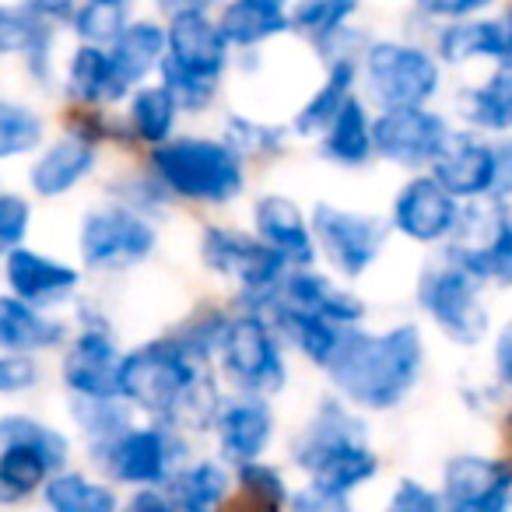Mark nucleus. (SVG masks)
Instances as JSON below:
<instances>
[{
    "label": "nucleus",
    "mask_w": 512,
    "mask_h": 512,
    "mask_svg": "<svg viewBox=\"0 0 512 512\" xmlns=\"http://www.w3.org/2000/svg\"><path fill=\"white\" fill-rule=\"evenodd\" d=\"M264 320L271 323L274 334H285L288 341H292L309 362L320 365V369H330L344 334L351 330V327H334V323L320 320V316H309V313H302V309L285 306L278 295H274L271 306L264 309Z\"/></svg>",
    "instance_id": "bb28decb"
},
{
    "label": "nucleus",
    "mask_w": 512,
    "mask_h": 512,
    "mask_svg": "<svg viewBox=\"0 0 512 512\" xmlns=\"http://www.w3.org/2000/svg\"><path fill=\"white\" fill-rule=\"evenodd\" d=\"M509 169H512V151L505 141L491 144L477 134H453L442 141L439 155L432 158V172L428 176L460 204V200H495L505 204L509 193Z\"/></svg>",
    "instance_id": "423d86ee"
},
{
    "label": "nucleus",
    "mask_w": 512,
    "mask_h": 512,
    "mask_svg": "<svg viewBox=\"0 0 512 512\" xmlns=\"http://www.w3.org/2000/svg\"><path fill=\"white\" fill-rule=\"evenodd\" d=\"M232 512H264V509H256V505H249V502H242V498H239Z\"/></svg>",
    "instance_id": "6e6d98bb"
},
{
    "label": "nucleus",
    "mask_w": 512,
    "mask_h": 512,
    "mask_svg": "<svg viewBox=\"0 0 512 512\" xmlns=\"http://www.w3.org/2000/svg\"><path fill=\"white\" fill-rule=\"evenodd\" d=\"M235 481H239L242 502L256 505V509H264V512H285L288 509L292 491H288L281 470L271 467V463H264V460L242 463V467L235 470Z\"/></svg>",
    "instance_id": "37998d69"
},
{
    "label": "nucleus",
    "mask_w": 512,
    "mask_h": 512,
    "mask_svg": "<svg viewBox=\"0 0 512 512\" xmlns=\"http://www.w3.org/2000/svg\"><path fill=\"white\" fill-rule=\"evenodd\" d=\"M348 442H369V432H365V421L358 414H351L341 400H323L320 411L313 414L306 428L299 432L292 446V460L295 467L309 470L320 456H327L330 449L348 446Z\"/></svg>",
    "instance_id": "393cba45"
},
{
    "label": "nucleus",
    "mask_w": 512,
    "mask_h": 512,
    "mask_svg": "<svg viewBox=\"0 0 512 512\" xmlns=\"http://www.w3.org/2000/svg\"><path fill=\"white\" fill-rule=\"evenodd\" d=\"M355 74H358V60H334L327 67V81L320 85V92L306 102V106L295 113L292 130L295 134H323L327 123L341 113V106L351 99V85H355Z\"/></svg>",
    "instance_id": "72a5a7b5"
},
{
    "label": "nucleus",
    "mask_w": 512,
    "mask_h": 512,
    "mask_svg": "<svg viewBox=\"0 0 512 512\" xmlns=\"http://www.w3.org/2000/svg\"><path fill=\"white\" fill-rule=\"evenodd\" d=\"M372 155L400 169H425L449 137V123L432 109H386L372 120Z\"/></svg>",
    "instance_id": "2eb2a0df"
},
{
    "label": "nucleus",
    "mask_w": 512,
    "mask_h": 512,
    "mask_svg": "<svg viewBox=\"0 0 512 512\" xmlns=\"http://www.w3.org/2000/svg\"><path fill=\"white\" fill-rule=\"evenodd\" d=\"M365 88L386 109H428V99L439 92V64L428 50L397 39L369 43L362 53Z\"/></svg>",
    "instance_id": "0eeeda50"
},
{
    "label": "nucleus",
    "mask_w": 512,
    "mask_h": 512,
    "mask_svg": "<svg viewBox=\"0 0 512 512\" xmlns=\"http://www.w3.org/2000/svg\"><path fill=\"white\" fill-rule=\"evenodd\" d=\"M74 418L78 425L92 435L95 446L113 442L116 435H123L130 428V407L123 400H78L74 397Z\"/></svg>",
    "instance_id": "a18cd8bd"
},
{
    "label": "nucleus",
    "mask_w": 512,
    "mask_h": 512,
    "mask_svg": "<svg viewBox=\"0 0 512 512\" xmlns=\"http://www.w3.org/2000/svg\"><path fill=\"white\" fill-rule=\"evenodd\" d=\"M32 225V204L22 193H0V256L15 253Z\"/></svg>",
    "instance_id": "de8ad7c7"
},
{
    "label": "nucleus",
    "mask_w": 512,
    "mask_h": 512,
    "mask_svg": "<svg viewBox=\"0 0 512 512\" xmlns=\"http://www.w3.org/2000/svg\"><path fill=\"white\" fill-rule=\"evenodd\" d=\"M228 127V148L235 155H278L285 151V130L281 127H267V123H253L246 116H232L225 123Z\"/></svg>",
    "instance_id": "49530a36"
},
{
    "label": "nucleus",
    "mask_w": 512,
    "mask_h": 512,
    "mask_svg": "<svg viewBox=\"0 0 512 512\" xmlns=\"http://www.w3.org/2000/svg\"><path fill=\"white\" fill-rule=\"evenodd\" d=\"M120 348L106 327H85L71 341L64 355V383L78 400H120L116 376H120Z\"/></svg>",
    "instance_id": "a211bd4d"
},
{
    "label": "nucleus",
    "mask_w": 512,
    "mask_h": 512,
    "mask_svg": "<svg viewBox=\"0 0 512 512\" xmlns=\"http://www.w3.org/2000/svg\"><path fill=\"white\" fill-rule=\"evenodd\" d=\"M383 512H442V498H439V491L428 488V484L414 481V477H404V481L393 488Z\"/></svg>",
    "instance_id": "09e8293b"
},
{
    "label": "nucleus",
    "mask_w": 512,
    "mask_h": 512,
    "mask_svg": "<svg viewBox=\"0 0 512 512\" xmlns=\"http://www.w3.org/2000/svg\"><path fill=\"white\" fill-rule=\"evenodd\" d=\"M200 256L221 278L239 281V306L249 316H264V309L271 306V299L278 295V285L292 267L281 260L278 253L264 246L249 232L225 225L204 228L200 239Z\"/></svg>",
    "instance_id": "20e7f679"
},
{
    "label": "nucleus",
    "mask_w": 512,
    "mask_h": 512,
    "mask_svg": "<svg viewBox=\"0 0 512 512\" xmlns=\"http://www.w3.org/2000/svg\"><path fill=\"white\" fill-rule=\"evenodd\" d=\"M151 172L165 193L193 204H228L242 193V158L214 137H169L151 148Z\"/></svg>",
    "instance_id": "7ed1b4c3"
},
{
    "label": "nucleus",
    "mask_w": 512,
    "mask_h": 512,
    "mask_svg": "<svg viewBox=\"0 0 512 512\" xmlns=\"http://www.w3.org/2000/svg\"><path fill=\"white\" fill-rule=\"evenodd\" d=\"M463 120L477 130H488V134H505L512 123V71L509 67H495L484 85L467 88L460 99Z\"/></svg>",
    "instance_id": "c9c22d12"
},
{
    "label": "nucleus",
    "mask_w": 512,
    "mask_h": 512,
    "mask_svg": "<svg viewBox=\"0 0 512 512\" xmlns=\"http://www.w3.org/2000/svg\"><path fill=\"white\" fill-rule=\"evenodd\" d=\"M4 274H8L11 295L39 313H46L57 302H67L81 285L78 267L53 260V256L29 246H18L15 253L4 256Z\"/></svg>",
    "instance_id": "f3484780"
},
{
    "label": "nucleus",
    "mask_w": 512,
    "mask_h": 512,
    "mask_svg": "<svg viewBox=\"0 0 512 512\" xmlns=\"http://www.w3.org/2000/svg\"><path fill=\"white\" fill-rule=\"evenodd\" d=\"M43 502L50 512H116L120 498L109 484L78 470H60L43 484Z\"/></svg>",
    "instance_id": "473e14b6"
},
{
    "label": "nucleus",
    "mask_w": 512,
    "mask_h": 512,
    "mask_svg": "<svg viewBox=\"0 0 512 512\" xmlns=\"http://www.w3.org/2000/svg\"><path fill=\"white\" fill-rule=\"evenodd\" d=\"M109 67H113L116 92L127 95L134 85H141L151 71H158L165 57V25L155 18H130L127 29L109 46Z\"/></svg>",
    "instance_id": "4be33fe9"
},
{
    "label": "nucleus",
    "mask_w": 512,
    "mask_h": 512,
    "mask_svg": "<svg viewBox=\"0 0 512 512\" xmlns=\"http://www.w3.org/2000/svg\"><path fill=\"white\" fill-rule=\"evenodd\" d=\"M53 36H57V29L43 22L32 11V4H0V57L22 53L39 81H50Z\"/></svg>",
    "instance_id": "5701e85b"
},
{
    "label": "nucleus",
    "mask_w": 512,
    "mask_h": 512,
    "mask_svg": "<svg viewBox=\"0 0 512 512\" xmlns=\"http://www.w3.org/2000/svg\"><path fill=\"white\" fill-rule=\"evenodd\" d=\"M218 362L228 383L242 390V397L267 400L288 383L285 351L264 316H228V327L218 344Z\"/></svg>",
    "instance_id": "39448f33"
},
{
    "label": "nucleus",
    "mask_w": 512,
    "mask_h": 512,
    "mask_svg": "<svg viewBox=\"0 0 512 512\" xmlns=\"http://www.w3.org/2000/svg\"><path fill=\"white\" fill-rule=\"evenodd\" d=\"M176 116V102H172V95L162 85L137 88L134 99H130V130L137 134V141L151 144V148H162L169 141Z\"/></svg>",
    "instance_id": "4c0bfd02"
},
{
    "label": "nucleus",
    "mask_w": 512,
    "mask_h": 512,
    "mask_svg": "<svg viewBox=\"0 0 512 512\" xmlns=\"http://www.w3.org/2000/svg\"><path fill=\"white\" fill-rule=\"evenodd\" d=\"M232 488V477L221 463L197 460L169 477V502L176 512H221Z\"/></svg>",
    "instance_id": "7c9ffc66"
},
{
    "label": "nucleus",
    "mask_w": 512,
    "mask_h": 512,
    "mask_svg": "<svg viewBox=\"0 0 512 512\" xmlns=\"http://www.w3.org/2000/svg\"><path fill=\"white\" fill-rule=\"evenodd\" d=\"M214 25L225 46H260L288 32V11L278 0H235L221 8Z\"/></svg>",
    "instance_id": "c756f323"
},
{
    "label": "nucleus",
    "mask_w": 512,
    "mask_h": 512,
    "mask_svg": "<svg viewBox=\"0 0 512 512\" xmlns=\"http://www.w3.org/2000/svg\"><path fill=\"white\" fill-rule=\"evenodd\" d=\"M285 512H351V505H348V498H330L313 488H302L288 498Z\"/></svg>",
    "instance_id": "3c124183"
},
{
    "label": "nucleus",
    "mask_w": 512,
    "mask_h": 512,
    "mask_svg": "<svg viewBox=\"0 0 512 512\" xmlns=\"http://www.w3.org/2000/svg\"><path fill=\"white\" fill-rule=\"evenodd\" d=\"M256 239L264 242L271 253H278L292 271H309L316 264V246L309 235V221L295 200L281 193H267L253 207Z\"/></svg>",
    "instance_id": "6ab92c4d"
},
{
    "label": "nucleus",
    "mask_w": 512,
    "mask_h": 512,
    "mask_svg": "<svg viewBox=\"0 0 512 512\" xmlns=\"http://www.w3.org/2000/svg\"><path fill=\"white\" fill-rule=\"evenodd\" d=\"M449 264L467 271L470 278L509 285L512 281V225L505 204L495 200H474L460 207V218L449 235L446 256Z\"/></svg>",
    "instance_id": "6e6552de"
},
{
    "label": "nucleus",
    "mask_w": 512,
    "mask_h": 512,
    "mask_svg": "<svg viewBox=\"0 0 512 512\" xmlns=\"http://www.w3.org/2000/svg\"><path fill=\"white\" fill-rule=\"evenodd\" d=\"M278 299L309 316H320L334 327H358L365 316V302L355 292L316 271H288L278 285Z\"/></svg>",
    "instance_id": "412c9836"
},
{
    "label": "nucleus",
    "mask_w": 512,
    "mask_h": 512,
    "mask_svg": "<svg viewBox=\"0 0 512 512\" xmlns=\"http://www.w3.org/2000/svg\"><path fill=\"white\" fill-rule=\"evenodd\" d=\"M95 460L120 484H134L137 491L162 488L179 470L176 463L183 460V442L165 425H130L113 442L95 446Z\"/></svg>",
    "instance_id": "9b49d317"
},
{
    "label": "nucleus",
    "mask_w": 512,
    "mask_h": 512,
    "mask_svg": "<svg viewBox=\"0 0 512 512\" xmlns=\"http://www.w3.org/2000/svg\"><path fill=\"white\" fill-rule=\"evenodd\" d=\"M509 344H512V334H509V330H502V334H498V348H495V372H498V379H502V383H509V379H512Z\"/></svg>",
    "instance_id": "5fc2aeb1"
},
{
    "label": "nucleus",
    "mask_w": 512,
    "mask_h": 512,
    "mask_svg": "<svg viewBox=\"0 0 512 512\" xmlns=\"http://www.w3.org/2000/svg\"><path fill=\"white\" fill-rule=\"evenodd\" d=\"M442 512H512L509 463L498 456L456 453L442 470Z\"/></svg>",
    "instance_id": "4468645a"
},
{
    "label": "nucleus",
    "mask_w": 512,
    "mask_h": 512,
    "mask_svg": "<svg viewBox=\"0 0 512 512\" xmlns=\"http://www.w3.org/2000/svg\"><path fill=\"white\" fill-rule=\"evenodd\" d=\"M214 432H218V446L225 460H232L235 467L256 463L274 439V411L267 400L256 397L225 400L218 418H214Z\"/></svg>",
    "instance_id": "aec40b11"
},
{
    "label": "nucleus",
    "mask_w": 512,
    "mask_h": 512,
    "mask_svg": "<svg viewBox=\"0 0 512 512\" xmlns=\"http://www.w3.org/2000/svg\"><path fill=\"white\" fill-rule=\"evenodd\" d=\"M67 92H71V99L85 102V106L123 99V95L116 92L109 53L99 50V46H78L71 64H67Z\"/></svg>",
    "instance_id": "e433bc0d"
},
{
    "label": "nucleus",
    "mask_w": 512,
    "mask_h": 512,
    "mask_svg": "<svg viewBox=\"0 0 512 512\" xmlns=\"http://www.w3.org/2000/svg\"><path fill=\"white\" fill-rule=\"evenodd\" d=\"M425 369V341L414 323H400L383 334L351 327L330 362V379L348 404L362 411H393L418 386Z\"/></svg>",
    "instance_id": "f257e3e1"
},
{
    "label": "nucleus",
    "mask_w": 512,
    "mask_h": 512,
    "mask_svg": "<svg viewBox=\"0 0 512 512\" xmlns=\"http://www.w3.org/2000/svg\"><path fill=\"white\" fill-rule=\"evenodd\" d=\"M92 169H95V144L78 134H67L60 141H53L32 162L29 186L39 197H60V193L74 190Z\"/></svg>",
    "instance_id": "a878e982"
},
{
    "label": "nucleus",
    "mask_w": 512,
    "mask_h": 512,
    "mask_svg": "<svg viewBox=\"0 0 512 512\" xmlns=\"http://www.w3.org/2000/svg\"><path fill=\"white\" fill-rule=\"evenodd\" d=\"M484 8V0H425L421 11L428 18H449V22H463V18H474Z\"/></svg>",
    "instance_id": "603ef678"
},
{
    "label": "nucleus",
    "mask_w": 512,
    "mask_h": 512,
    "mask_svg": "<svg viewBox=\"0 0 512 512\" xmlns=\"http://www.w3.org/2000/svg\"><path fill=\"white\" fill-rule=\"evenodd\" d=\"M53 470L36 453L18 446H0V505H18L29 495H36Z\"/></svg>",
    "instance_id": "58836bf2"
},
{
    "label": "nucleus",
    "mask_w": 512,
    "mask_h": 512,
    "mask_svg": "<svg viewBox=\"0 0 512 512\" xmlns=\"http://www.w3.org/2000/svg\"><path fill=\"white\" fill-rule=\"evenodd\" d=\"M123 512H176V509H172L169 495H165L162 488H141L130 495V502Z\"/></svg>",
    "instance_id": "864d4df0"
},
{
    "label": "nucleus",
    "mask_w": 512,
    "mask_h": 512,
    "mask_svg": "<svg viewBox=\"0 0 512 512\" xmlns=\"http://www.w3.org/2000/svg\"><path fill=\"white\" fill-rule=\"evenodd\" d=\"M64 341V323L50 313L18 302L15 295H0V355H36Z\"/></svg>",
    "instance_id": "cd10ccee"
},
{
    "label": "nucleus",
    "mask_w": 512,
    "mask_h": 512,
    "mask_svg": "<svg viewBox=\"0 0 512 512\" xmlns=\"http://www.w3.org/2000/svg\"><path fill=\"white\" fill-rule=\"evenodd\" d=\"M228 327V313H218V309H197L176 334H169L193 362L207 365L214 355H218V344H221V334Z\"/></svg>",
    "instance_id": "c03bdc74"
},
{
    "label": "nucleus",
    "mask_w": 512,
    "mask_h": 512,
    "mask_svg": "<svg viewBox=\"0 0 512 512\" xmlns=\"http://www.w3.org/2000/svg\"><path fill=\"white\" fill-rule=\"evenodd\" d=\"M43 130L46 123L36 109L15 99H0V162L36 151L43 144Z\"/></svg>",
    "instance_id": "a19ab883"
},
{
    "label": "nucleus",
    "mask_w": 512,
    "mask_h": 512,
    "mask_svg": "<svg viewBox=\"0 0 512 512\" xmlns=\"http://www.w3.org/2000/svg\"><path fill=\"white\" fill-rule=\"evenodd\" d=\"M509 50V18H463V22H449L439 32V57L446 64H467L474 57H488L498 67H509Z\"/></svg>",
    "instance_id": "b1692460"
},
{
    "label": "nucleus",
    "mask_w": 512,
    "mask_h": 512,
    "mask_svg": "<svg viewBox=\"0 0 512 512\" xmlns=\"http://www.w3.org/2000/svg\"><path fill=\"white\" fill-rule=\"evenodd\" d=\"M355 11L358 4H351V0H302V4H295L288 11V29H299L316 46H323L334 32H341L348 25V18Z\"/></svg>",
    "instance_id": "79ce46f5"
},
{
    "label": "nucleus",
    "mask_w": 512,
    "mask_h": 512,
    "mask_svg": "<svg viewBox=\"0 0 512 512\" xmlns=\"http://www.w3.org/2000/svg\"><path fill=\"white\" fill-rule=\"evenodd\" d=\"M0 446H18L36 453L53 474L67 467V456H71V442L64 432H57L46 421L32 418V414H4L0 418Z\"/></svg>",
    "instance_id": "f704fd0d"
},
{
    "label": "nucleus",
    "mask_w": 512,
    "mask_h": 512,
    "mask_svg": "<svg viewBox=\"0 0 512 512\" xmlns=\"http://www.w3.org/2000/svg\"><path fill=\"white\" fill-rule=\"evenodd\" d=\"M130 25V4L123 0H92L71 11V29L78 32L81 46L109 50L123 29Z\"/></svg>",
    "instance_id": "ea45409f"
},
{
    "label": "nucleus",
    "mask_w": 512,
    "mask_h": 512,
    "mask_svg": "<svg viewBox=\"0 0 512 512\" xmlns=\"http://www.w3.org/2000/svg\"><path fill=\"white\" fill-rule=\"evenodd\" d=\"M162 64L183 74V78L218 88L221 74L228 67V46L218 36V25L207 18L200 4H183V8L172 11L169 25H165Z\"/></svg>",
    "instance_id": "ddd939ff"
},
{
    "label": "nucleus",
    "mask_w": 512,
    "mask_h": 512,
    "mask_svg": "<svg viewBox=\"0 0 512 512\" xmlns=\"http://www.w3.org/2000/svg\"><path fill=\"white\" fill-rule=\"evenodd\" d=\"M379 470V456L369 442H348V446L330 449L327 456L313 463L306 470L309 488L330 498H348L355 488H362L365 481H372Z\"/></svg>",
    "instance_id": "c85d7f7f"
},
{
    "label": "nucleus",
    "mask_w": 512,
    "mask_h": 512,
    "mask_svg": "<svg viewBox=\"0 0 512 512\" xmlns=\"http://www.w3.org/2000/svg\"><path fill=\"white\" fill-rule=\"evenodd\" d=\"M158 246V232L141 211L123 204L95 207L81 221V260L95 271H120L148 260Z\"/></svg>",
    "instance_id": "f8f14e48"
},
{
    "label": "nucleus",
    "mask_w": 512,
    "mask_h": 512,
    "mask_svg": "<svg viewBox=\"0 0 512 512\" xmlns=\"http://www.w3.org/2000/svg\"><path fill=\"white\" fill-rule=\"evenodd\" d=\"M460 207L432 176H411L393 197L390 225L414 242H442L453 235Z\"/></svg>",
    "instance_id": "dca6fc26"
},
{
    "label": "nucleus",
    "mask_w": 512,
    "mask_h": 512,
    "mask_svg": "<svg viewBox=\"0 0 512 512\" xmlns=\"http://www.w3.org/2000/svg\"><path fill=\"white\" fill-rule=\"evenodd\" d=\"M481 281L470 278L449 260L425 267L418 281V306L432 316V323L460 348H477L488 334V306H484Z\"/></svg>",
    "instance_id": "1a4fd4ad"
},
{
    "label": "nucleus",
    "mask_w": 512,
    "mask_h": 512,
    "mask_svg": "<svg viewBox=\"0 0 512 512\" xmlns=\"http://www.w3.org/2000/svg\"><path fill=\"white\" fill-rule=\"evenodd\" d=\"M372 120L365 113V102L351 95L341 106V113L327 123L323 130L320 151L337 165H365L372 158Z\"/></svg>",
    "instance_id": "2f4dec72"
},
{
    "label": "nucleus",
    "mask_w": 512,
    "mask_h": 512,
    "mask_svg": "<svg viewBox=\"0 0 512 512\" xmlns=\"http://www.w3.org/2000/svg\"><path fill=\"white\" fill-rule=\"evenodd\" d=\"M39 383V365L22 355H0V393H22Z\"/></svg>",
    "instance_id": "8fccbe9b"
},
{
    "label": "nucleus",
    "mask_w": 512,
    "mask_h": 512,
    "mask_svg": "<svg viewBox=\"0 0 512 512\" xmlns=\"http://www.w3.org/2000/svg\"><path fill=\"white\" fill-rule=\"evenodd\" d=\"M306 221L313 246H320V253L344 278H362L379 260L386 235H390V225L376 214L348 211V207L327 204V200H320Z\"/></svg>",
    "instance_id": "9d476101"
},
{
    "label": "nucleus",
    "mask_w": 512,
    "mask_h": 512,
    "mask_svg": "<svg viewBox=\"0 0 512 512\" xmlns=\"http://www.w3.org/2000/svg\"><path fill=\"white\" fill-rule=\"evenodd\" d=\"M204 379V365L193 362L172 337H155V341L137 344L134 351L120 358L116 397L169 428L176 411L193 397V390Z\"/></svg>",
    "instance_id": "f03ea898"
}]
</instances>
